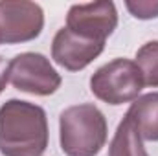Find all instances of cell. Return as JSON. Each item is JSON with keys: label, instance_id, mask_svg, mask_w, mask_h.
<instances>
[{"label": "cell", "instance_id": "1", "mask_svg": "<svg viewBox=\"0 0 158 156\" xmlns=\"http://www.w3.org/2000/svg\"><path fill=\"white\" fill-rule=\"evenodd\" d=\"M48 147L44 109L20 99L0 107V153L4 156H40Z\"/></svg>", "mask_w": 158, "mask_h": 156}, {"label": "cell", "instance_id": "9", "mask_svg": "<svg viewBox=\"0 0 158 156\" xmlns=\"http://www.w3.org/2000/svg\"><path fill=\"white\" fill-rule=\"evenodd\" d=\"M109 156H149L142 136L127 116L119 121L114 132V138L109 145Z\"/></svg>", "mask_w": 158, "mask_h": 156}, {"label": "cell", "instance_id": "10", "mask_svg": "<svg viewBox=\"0 0 158 156\" xmlns=\"http://www.w3.org/2000/svg\"><path fill=\"white\" fill-rule=\"evenodd\" d=\"M136 66L142 72L143 84L156 88L158 86V40L145 42L136 51Z\"/></svg>", "mask_w": 158, "mask_h": 156}, {"label": "cell", "instance_id": "11", "mask_svg": "<svg viewBox=\"0 0 158 156\" xmlns=\"http://www.w3.org/2000/svg\"><path fill=\"white\" fill-rule=\"evenodd\" d=\"M127 9L132 13V17L142 18V20H149V18H156L158 17V2L156 0H127L125 2Z\"/></svg>", "mask_w": 158, "mask_h": 156}, {"label": "cell", "instance_id": "7", "mask_svg": "<svg viewBox=\"0 0 158 156\" xmlns=\"http://www.w3.org/2000/svg\"><path fill=\"white\" fill-rule=\"evenodd\" d=\"M103 50H105V42L103 40L81 37V35L70 31L64 26L53 37L52 59L59 66H63L64 70L79 72V70L86 68L96 57H99Z\"/></svg>", "mask_w": 158, "mask_h": 156}, {"label": "cell", "instance_id": "12", "mask_svg": "<svg viewBox=\"0 0 158 156\" xmlns=\"http://www.w3.org/2000/svg\"><path fill=\"white\" fill-rule=\"evenodd\" d=\"M7 81H9V63L4 57H0V94L6 88Z\"/></svg>", "mask_w": 158, "mask_h": 156}, {"label": "cell", "instance_id": "6", "mask_svg": "<svg viewBox=\"0 0 158 156\" xmlns=\"http://www.w3.org/2000/svg\"><path fill=\"white\" fill-rule=\"evenodd\" d=\"M118 26V11L114 2L99 0L90 4H74L66 15V28L81 37L107 40Z\"/></svg>", "mask_w": 158, "mask_h": 156}, {"label": "cell", "instance_id": "5", "mask_svg": "<svg viewBox=\"0 0 158 156\" xmlns=\"http://www.w3.org/2000/svg\"><path fill=\"white\" fill-rule=\"evenodd\" d=\"M44 11L39 4L28 0L0 2V44L28 42L40 35Z\"/></svg>", "mask_w": 158, "mask_h": 156}, {"label": "cell", "instance_id": "8", "mask_svg": "<svg viewBox=\"0 0 158 156\" xmlns=\"http://www.w3.org/2000/svg\"><path fill=\"white\" fill-rule=\"evenodd\" d=\"M125 116L132 121L142 140L158 142V92H151L134 99Z\"/></svg>", "mask_w": 158, "mask_h": 156}, {"label": "cell", "instance_id": "2", "mask_svg": "<svg viewBox=\"0 0 158 156\" xmlns=\"http://www.w3.org/2000/svg\"><path fill=\"white\" fill-rule=\"evenodd\" d=\"M107 132V119L92 103L68 107L59 116V142L66 156H98Z\"/></svg>", "mask_w": 158, "mask_h": 156}, {"label": "cell", "instance_id": "4", "mask_svg": "<svg viewBox=\"0 0 158 156\" xmlns=\"http://www.w3.org/2000/svg\"><path fill=\"white\" fill-rule=\"evenodd\" d=\"M11 84L26 94L52 96L61 86V76L42 53L24 51L9 61Z\"/></svg>", "mask_w": 158, "mask_h": 156}, {"label": "cell", "instance_id": "3", "mask_svg": "<svg viewBox=\"0 0 158 156\" xmlns=\"http://www.w3.org/2000/svg\"><path fill=\"white\" fill-rule=\"evenodd\" d=\"M143 86L140 68L129 59H114L98 68L90 77L92 94L109 105H123L138 99Z\"/></svg>", "mask_w": 158, "mask_h": 156}]
</instances>
